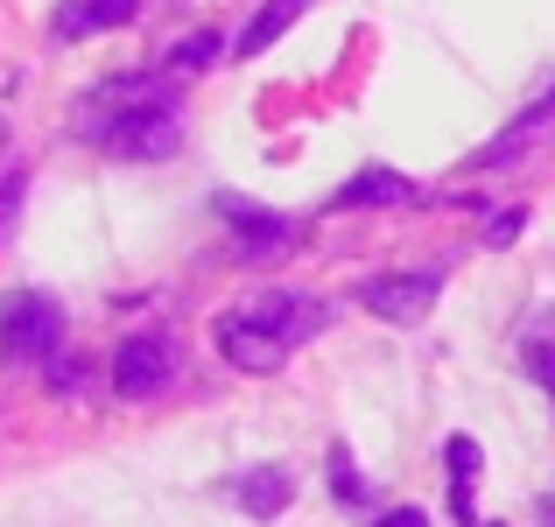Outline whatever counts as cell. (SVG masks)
Segmentation results:
<instances>
[{"label":"cell","instance_id":"1","mask_svg":"<svg viewBox=\"0 0 555 527\" xmlns=\"http://www.w3.org/2000/svg\"><path fill=\"white\" fill-rule=\"evenodd\" d=\"M0 351L8 359H50V351H64V310L42 288L0 296Z\"/></svg>","mask_w":555,"mask_h":527},{"label":"cell","instance_id":"2","mask_svg":"<svg viewBox=\"0 0 555 527\" xmlns=\"http://www.w3.org/2000/svg\"><path fill=\"white\" fill-rule=\"evenodd\" d=\"M443 296V274L436 268H401V274H373L359 282V310H373L379 324H422Z\"/></svg>","mask_w":555,"mask_h":527},{"label":"cell","instance_id":"3","mask_svg":"<svg viewBox=\"0 0 555 527\" xmlns=\"http://www.w3.org/2000/svg\"><path fill=\"white\" fill-rule=\"evenodd\" d=\"M169 380H177V345L155 338V331H141V338H127L113 351V394L120 401H155Z\"/></svg>","mask_w":555,"mask_h":527},{"label":"cell","instance_id":"4","mask_svg":"<svg viewBox=\"0 0 555 527\" xmlns=\"http://www.w3.org/2000/svg\"><path fill=\"white\" fill-rule=\"evenodd\" d=\"M218 351H225L232 373H254V380H260V373H274V365L288 359V345L274 338L260 317H246V310H232L225 324H218Z\"/></svg>","mask_w":555,"mask_h":527},{"label":"cell","instance_id":"5","mask_svg":"<svg viewBox=\"0 0 555 527\" xmlns=\"http://www.w3.org/2000/svg\"><path fill=\"white\" fill-rule=\"evenodd\" d=\"M246 317H260V324H268L282 345H302L310 331H324V324H331V310H324L317 296H288V288H268V296H260Z\"/></svg>","mask_w":555,"mask_h":527},{"label":"cell","instance_id":"6","mask_svg":"<svg viewBox=\"0 0 555 527\" xmlns=\"http://www.w3.org/2000/svg\"><path fill=\"white\" fill-rule=\"evenodd\" d=\"M218 211L232 218V232H240L246 254H282V246L296 240V226H288L282 211H260V204H240V197H218Z\"/></svg>","mask_w":555,"mask_h":527},{"label":"cell","instance_id":"7","mask_svg":"<svg viewBox=\"0 0 555 527\" xmlns=\"http://www.w3.org/2000/svg\"><path fill=\"white\" fill-rule=\"evenodd\" d=\"M141 14V0H64L56 8V36L78 42V36H99V28H127Z\"/></svg>","mask_w":555,"mask_h":527},{"label":"cell","instance_id":"8","mask_svg":"<svg viewBox=\"0 0 555 527\" xmlns=\"http://www.w3.org/2000/svg\"><path fill=\"white\" fill-rule=\"evenodd\" d=\"M548 127H555V92H542V99H534V106L520 113V120L506 127V134L492 141L486 155H478V169H500V163H514V155H520V149H534V141H542Z\"/></svg>","mask_w":555,"mask_h":527},{"label":"cell","instance_id":"9","mask_svg":"<svg viewBox=\"0 0 555 527\" xmlns=\"http://www.w3.org/2000/svg\"><path fill=\"white\" fill-rule=\"evenodd\" d=\"M302 8H310V0H268V8H260L254 22H246V36L232 42V56H268L274 42H282L288 28L302 22Z\"/></svg>","mask_w":555,"mask_h":527},{"label":"cell","instance_id":"10","mask_svg":"<svg viewBox=\"0 0 555 527\" xmlns=\"http://www.w3.org/2000/svg\"><path fill=\"white\" fill-rule=\"evenodd\" d=\"M401 197H415V183H408L401 169H359L331 204H338V211H359V204H401Z\"/></svg>","mask_w":555,"mask_h":527},{"label":"cell","instance_id":"11","mask_svg":"<svg viewBox=\"0 0 555 527\" xmlns=\"http://www.w3.org/2000/svg\"><path fill=\"white\" fill-rule=\"evenodd\" d=\"M288 492H296V478L274 464V472H246L240 478V506L254 520H274V514H288Z\"/></svg>","mask_w":555,"mask_h":527},{"label":"cell","instance_id":"12","mask_svg":"<svg viewBox=\"0 0 555 527\" xmlns=\"http://www.w3.org/2000/svg\"><path fill=\"white\" fill-rule=\"evenodd\" d=\"M218 56H225V36H218V28H197V36H183L177 50H169V78H197Z\"/></svg>","mask_w":555,"mask_h":527},{"label":"cell","instance_id":"13","mask_svg":"<svg viewBox=\"0 0 555 527\" xmlns=\"http://www.w3.org/2000/svg\"><path fill=\"white\" fill-rule=\"evenodd\" d=\"M331 486H338L345 506H366V486H359V472H352V450H331Z\"/></svg>","mask_w":555,"mask_h":527},{"label":"cell","instance_id":"14","mask_svg":"<svg viewBox=\"0 0 555 527\" xmlns=\"http://www.w3.org/2000/svg\"><path fill=\"white\" fill-rule=\"evenodd\" d=\"M443 464H450V478H472L478 472V444H472V436H450V444H443Z\"/></svg>","mask_w":555,"mask_h":527},{"label":"cell","instance_id":"15","mask_svg":"<svg viewBox=\"0 0 555 527\" xmlns=\"http://www.w3.org/2000/svg\"><path fill=\"white\" fill-rule=\"evenodd\" d=\"M528 373L555 394V338H534V345H528Z\"/></svg>","mask_w":555,"mask_h":527},{"label":"cell","instance_id":"16","mask_svg":"<svg viewBox=\"0 0 555 527\" xmlns=\"http://www.w3.org/2000/svg\"><path fill=\"white\" fill-rule=\"evenodd\" d=\"M520 226H528V211H500V218L486 226V246H514V240H520Z\"/></svg>","mask_w":555,"mask_h":527},{"label":"cell","instance_id":"17","mask_svg":"<svg viewBox=\"0 0 555 527\" xmlns=\"http://www.w3.org/2000/svg\"><path fill=\"white\" fill-rule=\"evenodd\" d=\"M22 176H0V226H8V218H14V204H22Z\"/></svg>","mask_w":555,"mask_h":527},{"label":"cell","instance_id":"18","mask_svg":"<svg viewBox=\"0 0 555 527\" xmlns=\"http://www.w3.org/2000/svg\"><path fill=\"white\" fill-rule=\"evenodd\" d=\"M373 527H429V514H422V506H393V514H379Z\"/></svg>","mask_w":555,"mask_h":527},{"label":"cell","instance_id":"19","mask_svg":"<svg viewBox=\"0 0 555 527\" xmlns=\"http://www.w3.org/2000/svg\"><path fill=\"white\" fill-rule=\"evenodd\" d=\"M542 527H555V500H542Z\"/></svg>","mask_w":555,"mask_h":527},{"label":"cell","instance_id":"20","mask_svg":"<svg viewBox=\"0 0 555 527\" xmlns=\"http://www.w3.org/2000/svg\"><path fill=\"white\" fill-rule=\"evenodd\" d=\"M0 155H8V113H0Z\"/></svg>","mask_w":555,"mask_h":527}]
</instances>
